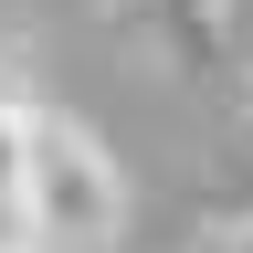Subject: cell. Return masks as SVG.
<instances>
[{
  "label": "cell",
  "instance_id": "cell-4",
  "mask_svg": "<svg viewBox=\"0 0 253 253\" xmlns=\"http://www.w3.org/2000/svg\"><path fill=\"white\" fill-rule=\"evenodd\" d=\"M190 253H253V232H201Z\"/></svg>",
  "mask_w": 253,
  "mask_h": 253
},
{
  "label": "cell",
  "instance_id": "cell-3",
  "mask_svg": "<svg viewBox=\"0 0 253 253\" xmlns=\"http://www.w3.org/2000/svg\"><path fill=\"white\" fill-rule=\"evenodd\" d=\"M32 116H42V95H32L21 53H0V211L21 201V148H32Z\"/></svg>",
  "mask_w": 253,
  "mask_h": 253
},
{
  "label": "cell",
  "instance_id": "cell-1",
  "mask_svg": "<svg viewBox=\"0 0 253 253\" xmlns=\"http://www.w3.org/2000/svg\"><path fill=\"white\" fill-rule=\"evenodd\" d=\"M11 211L53 253H116V232H126V169H116V148L84 116L42 106L32 116V148H21V201Z\"/></svg>",
  "mask_w": 253,
  "mask_h": 253
},
{
  "label": "cell",
  "instance_id": "cell-6",
  "mask_svg": "<svg viewBox=\"0 0 253 253\" xmlns=\"http://www.w3.org/2000/svg\"><path fill=\"white\" fill-rule=\"evenodd\" d=\"M243 116H253V84H243Z\"/></svg>",
  "mask_w": 253,
  "mask_h": 253
},
{
  "label": "cell",
  "instance_id": "cell-2",
  "mask_svg": "<svg viewBox=\"0 0 253 253\" xmlns=\"http://www.w3.org/2000/svg\"><path fill=\"white\" fill-rule=\"evenodd\" d=\"M148 21H158V42H169L179 74H211L221 32H232V0H148Z\"/></svg>",
  "mask_w": 253,
  "mask_h": 253
},
{
  "label": "cell",
  "instance_id": "cell-5",
  "mask_svg": "<svg viewBox=\"0 0 253 253\" xmlns=\"http://www.w3.org/2000/svg\"><path fill=\"white\" fill-rule=\"evenodd\" d=\"M0 253H53V243H32V232H0Z\"/></svg>",
  "mask_w": 253,
  "mask_h": 253
}]
</instances>
